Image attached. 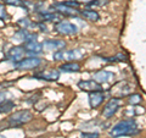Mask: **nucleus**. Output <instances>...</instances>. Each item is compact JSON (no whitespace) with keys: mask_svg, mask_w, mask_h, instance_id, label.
Here are the masks:
<instances>
[{"mask_svg":"<svg viewBox=\"0 0 146 138\" xmlns=\"http://www.w3.org/2000/svg\"><path fill=\"white\" fill-rule=\"evenodd\" d=\"M140 128L134 119H128V120H122L116 123L111 130H110V136L112 138H119L124 136L133 137L140 133Z\"/></svg>","mask_w":146,"mask_h":138,"instance_id":"nucleus-1","label":"nucleus"},{"mask_svg":"<svg viewBox=\"0 0 146 138\" xmlns=\"http://www.w3.org/2000/svg\"><path fill=\"white\" fill-rule=\"evenodd\" d=\"M32 119H33V114L27 109L15 111L9 117H6L5 120L0 121V132L5 130V128H13V127H20L22 125H26Z\"/></svg>","mask_w":146,"mask_h":138,"instance_id":"nucleus-2","label":"nucleus"},{"mask_svg":"<svg viewBox=\"0 0 146 138\" xmlns=\"http://www.w3.org/2000/svg\"><path fill=\"white\" fill-rule=\"evenodd\" d=\"M83 55H84V50H82V49H70V50L61 49L52 54V59L55 61H60V60L74 61V60L80 59Z\"/></svg>","mask_w":146,"mask_h":138,"instance_id":"nucleus-3","label":"nucleus"},{"mask_svg":"<svg viewBox=\"0 0 146 138\" xmlns=\"http://www.w3.org/2000/svg\"><path fill=\"white\" fill-rule=\"evenodd\" d=\"M17 70H34V68L39 67L42 65V59L36 58V56H29V58H22L21 60H18L17 62L13 64Z\"/></svg>","mask_w":146,"mask_h":138,"instance_id":"nucleus-4","label":"nucleus"},{"mask_svg":"<svg viewBox=\"0 0 146 138\" xmlns=\"http://www.w3.org/2000/svg\"><path fill=\"white\" fill-rule=\"evenodd\" d=\"M54 29L62 36H73L78 33V27L68 21H58L55 23Z\"/></svg>","mask_w":146,"mask_h":138,"instance_id":"nucleus-5","label":"nucleus"},{"mask_svg":"<svg viewBox=\"0 0 146 138\" xmlns=\"http://www.w3.org/2000/svg\"><path fill=\"white\" fill-rule=\"evenodd\" d=\"M122 103L123 102H122L121 98H116V96H113V98L110 99L108 102L106 103V105L104 107L101 115H102L105 119H111L113 115H115L118 111V109L121 108Z\"/></svg>","mask_w":146,"mask_h":138,"instance_id":"nucleus-6","label":"nucleus"},{"mask_svg":"<svg viewBox=\"0 0 146 138\" xmlns=\"http://www.w3.org/2000/svg\"><path fill=\"white\" fill-rule=\"evenodd\" d=\"M50 10H54V12L58 13L60 16H70V17H76L78 15V10L77 9H72L66 6L62 3H54L51 6L49 7Z\"/></svg>","mask_w":146,"mask_h":138,"instance_id":"nucleus-7","label":"nucleus"},{"mask_svg":"<svg viewBox=\"0 0 146 138\" xmlns=\"http://www.w3.org/2000/svg\"><path fill=\"white\" fill-rule=\"evenodd\" d=\"M78 88L83 92H102V84L98 83L96 81L94 80H84V81H79L78 82Z\"/></svg>","mask_w":146,"mask_h":138,"instance_id":"nucleus-8","label":"nucleus"},{"mask_svg":"<svg viewBox=\"0 0 146 138\" xmlns=\"http://www.w3.org/2000/svg\"><path fill=\"white\" fill-rule=\"evenodd\" d=\"M26 50L23 48V45H15L11 49H9V52L6 53V60L13 61V64L17 62L18 60H21L22 58H25Z\"/></svg>","mask_w":146,"mask_h":138,"instance_id":"nucleus-9","label":"nucleus"},{"mask_svg":"<svg viewBox=\"0 0 146 138\" xmlns=\"http://www.w3.org/2000/svg\"><path fill=\"white\" fill-rule=\"evenodd\" d=\"M33 78H36V80H43V81H49V82H52V81H57L60 78V71L58 70H45V71H40L38 73H35L33 76Z\"/></svg>","mask_w":146,"mask_h":138,"instance_id":"nucleus-10","label":"nucleus"},{"mask_svg":"<svg viewBox=\"0 0 146 138\" xmlns=\"http://www.w3.org/2000/svg\"><path fill=\"white\" fill-rule=\"evenodd\" d=\"M43 48L49 52H57V50L65 49L66 42L63 39H48L44 40V43H42Z\"/></svg>","mask_w":146,"mask_h":138,"instance_id":"nucleus-11","label":"nucleus"},{"mask_svg":"<svg viewBox=\"0 0 146 138\" xmlns=\"http://www.w3.org/2000/svg\"><path fill=\"white\" fill-rule=\"evenodd\" d=\"M38 38V34L33 33V32H28V29L26 28H21L20 31H17L15 34H13V39L17 40V42H29V40H36Z\"/></svg>","mask_w":146,"mask_h":138,"instance_id":"nucleus-12","label":"nucleus"},{"mask_svg":"<svg viewBox=\"0 0 146 138\" xmlns=\"http://www.w3.org/2000/svg\"><path fill=\"white\" fill-rule=\"evenodd\" d=\"M115 78V73L111 71H106V70H99L93 75V80L96 81L98 83L102 84V83H108Z\"/></svg>","mask_w":146,"mask_h":138,"instance_id":"nucleus-13","label":"nucleus"},{"mask_svg":"<svg viewBox=\"0 0 146 138\" xmlns=\"http://www.w3.org/2000/svg\"><path fill=\"white\" fill-rule=\"evenodd\" d=\"M23 48H25L27 54H31V55H33V56L43 53V45H42V43L36 42V40H29V42H25L23 43Z\"/></svg>","mask_w":146,"mask_h":138,"instance_id":"nucleus-14","label":"nucleus"},{"mask_svg":"<svg viewBox=\"0 0 146 138\" xmlns=\"http://www.w3.org/2000/svg\"><path fill=\"white\" fill-rule=\"evenodd\" d=\"M105 94L102 92H90L89 93V105L91 109H98L105 100Z\"/></svg>","mask_w":146,"mask_h":138,"instance_id":"nucleus-15","label":"nucleus"},{"mask_svg":"<svg viewBox=\"0 0 146 138\" xmlns=\"http://www.w3.org/2000/svg\"><path fill=\"white\" fill-rule=\"evenodd\" d=\"M60 72H65V73H73V72H78L80 71V65L76 61H67L65 64H62L58 67Z\"/></svg>","mask_w":146,"mask_h":138,"instance_id":"nucleus-16","label":"nucleus"},{"mask_svg":"<svg viewBox=\"0 0 146 138\" xmlns=\"http://www.w3.org/2000/svg\"><path fill=\"white\" fill-rule=\"evenodd\" d=\"M39 17L42 22H58L61 20V16L54 11L49 12H39Z\"/></svg>","mask_w":146,"mask_h":138,"instance_id":"nucleus-17","label":"nucleus"},{"mask_svg":"<svg viewBox=\"0 0 146 138\" xmlns=\"http://www.w3.org/2000/svg\"><path fill=\"white\" fill-rule=\"evenodd\" d=\"M80 16L84 17L85 20L91 21V22H96L100 20V15L98 11L91 10V9H86V10H82L80 11Z\"/></svg>","mask_w":146,"mask_h":138,"instance_id":"nucleus-18","label":"nucleus"},{"mask_svg":"<svg viewBox=\"0 0 146 138\" xmlns=\"http://www.w3.org/2000/svg\"><path fill=\"white\" fill-rule=\"evenodd\" d=\"M15 108V103L10 99H5L3 102H0V115L1 114H7Z\"/></svg>","mask_w":146,"mask_h":138,"instance_id":"nucleus-19","label":"nucleus"},{"mask_svg":"<svg viewBox=\"0 0 146 138\" xmlns=\"http://www.w3.org/2000/svg\"><path fill=\"white\" fill-rule=\"evenodd\" d=\"M110 3V0H91L85 4L86 7H102L105 5H107Z\"/></svg>","mask_w":146,"mask_h":138,"instance_id":"nucleus-20","label":"nucleus"},{"mask_svg":"<svg viewBox=\"0 0 146 138\" xmlns=\"http://www.w3.org/2000/svg\"><path fill=\"white\" fill-rule=\"evenodd\" d=\"M141 100H143V98H141V95L140 94H130V95H128V103L131 104V105H135V104H139L141 103Z\"/></svg>","mask_w":146,"mask_h":138,"instance_id":"nucleus-21","label":"nucleus"},{"mask_svg":"<svg viewBox=\"0 0 146 138\" xmlns=\"http://www.w3.org/2000/svg\"><path fill=\"white\" fill-rule=\"evenodd\" d=\"M0 20H1V21H7L9 20V15H7L6 7L1 3H0Z\"/></svg>","mask_w":146,"mask_h":138,"instance_id":"nucleus-22","label":"nucleus"},{"mask_svg":"<svg viewBox=\"0 0 146 138\" xmlns=\"http://www.w3.org/2000/svg\"><path fill=\"white\" fill-rule=\"evenodd\" d=\"M17 25L21 26L22 28H26L27 29L31 26V21H29L28 17H22V18H20V20L17 21Z\"/></svg>","mask_w":146,"mask_h":138,"instance_id":"nucleus-23","label":"nucleus"},{"mask_svg":"<svg viewBox=\"0 0 146 138\" xmlns=\"http://www.w3.org/2000/svg\"><path fill=\"white\" fill-rule=\"evenodd\" d=\"M4 3L7 4V5H11V6H16V7L23 6V0H5Z\"/></svg>","mask_w":146,"mask_h":138,"instance_id":"nucleus-24","label":"nucleus"},{"mask_svg":"<svg viewBox=\"0 0 146 138\" xmlns=\"http://www.w3.org/2000/svg\"><path fill=\"white\" fill-rule=\"evenodd\" d=\"M62 4H65L66 6L72 7V9H78L80 6V3L77 1V0H67V1H63Z\"/></svg>","mask_w":146,"mask_h":138,"instance_id":"nucleus-25","label":"nucleus"},{"mask_svg":"<svg viewBox=\"0 0 146 138\" xmlns=\"http://www.w3.org/2000/svg\"><path fill=\"white\" fill-rule=\"evenodd\" d=\"M80 138H99L98 132H83L80 135Z\"/></svg>","mask_w":146,"mask_h":138,"instance_id":"nucleus-26","label":"nucleus"},{"mask_svg":"<svg viewBox=\"0 0 146 138\" xmlns=\"http://www.w3.org/2000/svg\"><path fill=\"white\" fill-rule=\"evenodd\" d=\"M38 28L40 29V32H44V33H48L49 32V28H48V26L44 23V22H39V23H36L35 25Z\"/></svg>","mask_w":146,"mask_h":138,"instance_id":"nucleus-27","label":"nucleus"},{"mask_svg":"<svg viewBox=\"0 0 146 138\" xmlns=\"http://www.w3.org/2000/svg\"><path fill=\"white\" fill-rule=\"evenodd\" d=\"M115 58H116V61H123V62L128 61V58L125 56L124 54H117Z\"/></svg>","mask_w":146,"mask_h":138,"instance_id":"nucleus-28","label":"nucleus"},{"mask_svg":"<svg viewBox=\"0 0 146 138\" xmlns=\"http://www.w3.org/2000/svg\"><path fill=\"white\" fill-rule=\"evenodd\" d=\"M5 96H6V93H5V92H0V102L5 100Z\"/></svg>","mask_w":146,"mask_h":138,"instance_id":"nucleus-29","label":"nucleus"},{"mask_svg":"<svg viewBox=\"0 0 146 138\" xmlns=\"http://www.w3.org/2000/svg\"><path fill=\"white\" fill-rule=\"evenodd\" d=\"M0 138H5V137H3V136H0Z\"/></svg>","mask_w":146,"mask_h":138,"instance_id":"nucleus-30","label":"nucleus"},{"mask_svg":"<svg viewBox=\"0 0 146 138\" xmlns=\"http://www.w3.org/2000/svg\"><path fill=\"white\" fill-rule=\"evenodd\" d=\"M3 1H5V0H3Z\"/></svg>","mask_w":146,"mask_h":138,"instance_id":"nucleus-31","label":"nucleus"},{"mask_svg":"<svg viewBox=\"0 0 146 138\" xmlns=\"http://www.w3.org/2000/svg\"><path fill=\"white\" fill-rule=\"evenodd\" d=\"M77 1H78V0H77Z\"/></svg>","mask_w":146,"mask_h":138,"instance_id":"nucleus-32","label":"nucleus"}]
</instances>
